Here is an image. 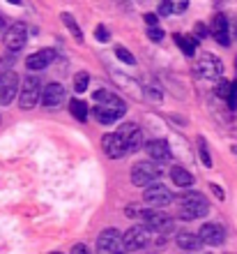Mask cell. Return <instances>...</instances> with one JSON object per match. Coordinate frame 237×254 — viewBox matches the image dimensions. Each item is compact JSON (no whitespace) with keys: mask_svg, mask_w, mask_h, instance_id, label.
Instances as JSON below:
<instances>
[{"mask_svg":"<svg viewBox=\"0 0 237 254\" xmlns=\"http://www.w3.org/2000/svg\"><path fill=\"white\" fill-rule=\"evenodd\" d=\"M60 19H62V23H65L67 28H69V33L76 37V42H83V33H81V28H79V23L74 21V16L69 12H62L60 14Z\"/></svg>","mask_w":237,"mask_h":254,"instance_id":"603a6c76","label":"cell"},{"mask_svg":"<svg viewBox=\"0 0 237 254\" xmlns=\"http://www.w3.org/2000/svg\"><path fill=\"white\" fill-rule=\"evenodd\" d=\"M26 40H28V28L26 23H12L7 28L5 33V47L9 51H21L26 47Z\"/></svg>","mask_w":237,"mask_h":254,"instance_id":"8fae6325","label":"cell"},{"mask_svg":"<svg viewBox=\"0 0 237 254\" xmlns=\"http://www.w3.org/2000/svg\"><path fill=\"white\" fill-rule=\"evenodd\" d=\"M5 30V19H2V14H0V33Z\"/></svg>","mask_w":237,"mask_h":254,"instance_id":"e575fe53","label":"cell"},{"mask_svg":"<svg viewBox=\"0 0 237 254\" xmlns=\"http://www.w3.org/2000/svg\"><path fill=\"white\" fill-rule=\"evenodd\" d=\"M210 210V203L200 192H187L180 196V217L182 220H198L205 217Z\"/></svg>","mask_w":237,"mask_h":254,"instance_id":"7a4b0ae2","label":"cell"},{"mask_svg":"<svg viewBox=\"0 0 237 254\" xmlns=\"http://www.w3.org/2000/svg\"><path fill=\"white\" fill-rule=\"evenodd\" d=\"M198 238L203 245H221L226 241V229L221 224H214V222H205L198 231Z\"/></svg>","mask_w":237,"mask_h":254,"instance_id":"4fadbf2b","label":"cell"},{"mask_svg":"<svg viewBox=\"0 0 237 254\" xmlns=\"http://www.w3.org/2000/svg\"><path fill=\"white\" fill-rule=\"evenodd\" d=\"M95 37H97L99 42H108V40H111V33L106 30V26H97V30H95Z\"/></svg>","mask_w":237,"mask_h":254,"instance_id":"f546056e","label":"cell"},{"mask_svg":"<svg viewBox=\"0 0 237 254\" xmlns=\"http://www.w3.org/2000/svg\"><path fill=\"white\" fill-rule=\"evenodd\" d=\"M189 0H161L159 2V14L161 16H171V14H180L185 12Z\"/></svg>","mask_w":237,"mask_h":254,"instance_id":"ffe728a7","label":"cell"},{"mask_svg":"<svg viewBox=\"0 0 237 254\" xmlns=\"http://www.w3.org/2000/svg\"><path fill=\"white\" fill-rule=\"evenodd\" d=\"M7 2H12V5H21V0H7Z\"/></svg>","mask_w":237,"mask_h":254,"instance_id":"d590c367","label":"cell"},{"mask_svg":"<svg viewBox=\"0 0 237 254\" xmlns=\"http://www.w3.org/2000/svg\"><path fill=\"white\" fill-rule=\"evenodd\" d=\"M233 35H235V40H237V21H235V28H233Z\"/></svg>","mask_w":237,"mask_h":254,"instance_id":"8d00e7d4","label":"cell"},{"mask_svg":"<svg viewBox=\"0 0 237 254\" xmlns=\"http://www.w3.org/2000/svg\"><path fill=\"white\" fill-rule=\"evenodd\" d=\"M145 150H147V155H150L152 160L157 162L159 167H161L164 162H171V157H173L168 143H166V141H159V139L147 141V143H145Z\"/></svg>","mask_w":237,"mask_h":254,"instance_id":"e0dca14e","label":"cell"},{"mask_svg":"<svg viewBox=\"0 0 237 254\" xmlns=\"http://www.w3.org/2000/svg\"><path fill=\"white\" fill-rule=\"evenodd\" d=\"M122 245H125V252H136V250H143L147 245V229L145 227H132L122 234Z\"/></svg>","mask_w":237,"mask_h":254,"instance_id":"30bf717a","label":"cell"},{"mask_svg":"<svg viewBox=\"0 0 237 254\" xmlns=\"http://www.w3.org/2000/svg\"><path fill=\"white\" fill-rule=\"evenodd\" d=\"M171 181L175 183L178 188H191V185H193V176H191L185 167H173L171 169Z\"/></svg>","mask_w":237,"mask_h":254,"instance_id":"44dd1931","label":"cell"},{"mask_svg":"<svg viewBox=\"0 0 237 254\" xmlns=\"http://www.w3.org/2000/svg\"><path fill=\"white\" fill-rule=\"evenodd\" d=\"M143 199H145V203H150V206H154V208H164V206H168V203H173V194L168 188H164L161 183H157V185H152V188L145 190Z\"/></svg>","mask_w":237,"mask_h":254,"instance_id":"7c38bea8","label":"cell"},{"mask_svg":"<svg viewBox=\"0 0 237 254\" xmlns=\"http://www.w3.org/2000/svg\"><path fill=\"white\" fill-rule=\"evenodd\" d=\"M175 42H178V47L185 51L187 56H193L196 54V40L193 37H185V35H175Z\"/></svg>","mask_w":237,"mask_h":254,"instance_id":"cb8c5ba5","label":"cell"},{"mask_svg":"<svg viewBox=\"0 0 237 254\" xmlns=\"http://www.w3.org/2000/svg\"><path fill=\"white\" fill-rule=\"evenodd\" d=\"M115 56H118L122 63H127V65H134V63H136V61H134V56L129 54L125 47H115Z\"/></svg>","mask_w":237,"mask_h":254,"instance_id":"4316f807","label":"cell"},{"mask_svg":"<svg viewBox=\"0 0 237 254\" xmlns=\"http://www.w3.org/2000/svg\"><path fill=\"white\" fill-rule=\"evenodd\" d=\"M196 74L203 79H219L224 74V63L219 61L217 56L212 54H203L196 63Z\"/></svg>","mask_w":237,"mask_h":254,"instance_id":"ba28073f","label":"cell"},{"mask_svg":"<svg viewBox=\"0 0 237 254\" xmlns=\"http://www.w3.org/2000/svg\"><path fill=\"white\" fill-rule=\"evenodd\" d=\"M69 114H72L76 121L86 123L88 121V104H83L81 100H72L69 102Z\"/></svg>","mask_w":237,"mask_h":254,"instance_id":"7402d4cb","label":"cell"},{"mask_svg":"<svg viewBox=\"0 0 237 254\" xmlns=\"http://www.w3.org/2000/svg\"><path fill=\"white\" fill-rule=\"evenodd\" d=\"M147 37H150L152 42H161L164 40V30H159L157 26H152V28H147Z\"/></svg>","mask_w":237,"mask_h":254,"instance_id":"f1b7e54d","label":"cell"},{"mask_svg":"<svg viewBox=\"0 0 237 254\" xmlns=\"http://www.w3.org/2000/svg\"><path fill=\"white\" fill-rule=\"evenodd\" d=\"M97 254H125L122 234L118 229H104L97 236Z\"/></svg>","mask_w":237,"mask_h":254,"instance_id":"5b68a950","label":"cell"},{"mask_svg":"<svg viewBox=\"0 0 237 254\" xmlns=\"http://www.w3.org/2000/svg\"><path fill=\"white\" fill-rule=\"evenodd\" d=\"M161 178V167L157 162H136L132 169V183L136 188H152Z\"/></svg>","mask_w":237,"mask_h":254,"instance_id":"277c9868","label":"cell"},{"mask_svg":"<svg viewBox=\"0 0 237 254\" xmlns=\"http://www.w3.org/2000/svg\"><path fill=\"white\" fill-rule=\"evenodd\" d=\"M212 192H214V194H217V196H219V199H224V190H221V188H219V185H212Z\"/></svg>","mask_w":237,"mask_h":254,"instance_id":"836d02e7","label":"cell"},{"mask_svg":"<svg viewBox=\"0 0 237 254\" xmlns=\"http://www.w3.org/2000/svg\"><path fill=\"white\" fill-rule=\"evenodd\" d=\"M42 100V81L40 76L35 74H28L26 79L21 81L19 86V107L23 111H30V109L37 107V102Z\"/></svg>","mask_w":237,"mask_h":254,"instance_id":"3957f363","label":"cell"},{"mask_svg":"<svg viewBox=\"0 0 237 254\" xmlns=\"http://www.w3.org/2000/svg\"><path fill=\"white\" fill-rule=\"evenodd\" d=\"M198 153H200V160H203L205 167H212V157H210V150H207V141H205V139H198Z\"/></svg>","mask_w":237,"mask_h":254,"instance_id":"484cf974","label":"cell"},{"mask_svg":"<svg viewBox=\"0 0 237 254\" xmlns=\"http://www.w3.org/2000/svg\"><path fill=\"white\" fill-rule=\"evenodd\" d=\"M120 139L125 141V148L127 153H136L143 148V132H141V127L136 123H125V125H120L118 129Z\"/></svg>","mask_w":237,"mask_h":254,"instance_id":"9c48e42d","label":"cell"},{"mask_svg":"<svg viewBox=\"0 0 237 254\" xmlns=\"http://www.w3.org/2000/svg\"><path fill=\"white\" fill-rule=\"evenodd\" d=\"M65 102V88L60 83H47L42 88V104L47 109H60V104Z\"/></svg>","mask_w":237,"mask_h":254,"instance_id":"5bb4252c","label":"cell"},{"mask_svg":"<svg viewBox=\"0 0 237 254\" xmlns=\"http://www.w3.org/2000/svg\"><path fill=\"white\" fill-rule=\"evenodd\" d=\"M88 83H90V74L88 72H76V76H74V90H76V93H86Z\"/></svg>","mask_w":237,"mask_h":254,"instance_id":"d4e9b609","label":"cell"},{"mask_svg":"<svg viewBox=\"0 0 237 254\" xmlns=\"http://www.w3.org/2000/svg\"><path fill=\"white\" fill-rule=\"evenodd\" d=\"M141 220H143L145 229H150V231H154V234H168L173 229V217L171 215L161 213V210H141Z\"/></svg>","mask_w":237,"mask_h":254,"instance_id":"8992f818","label":"cell"},{"mask_svg":"<svg viewBox=\"0 0 237 254\" xmlns=\"http://www.w3.org/2000/svg\"><path fill=\"white\" fill-rule=\"evenodd\" d=\"M2 72H5V69H2V61H0V74H2Z\"/></svg>","mask_w":237,"mask_h":254,"instance_id":"74e56055","label":"cell"},{"mask_svg":"<svg viewBox=\"0 0 237 254\" xmlns=\"http://www.w3.org/2000/svg\"><path fill=\"white\" fill-rule=\"evenodd\" d=\"M53 58H55L53 49H40V51H35L33 56L26 58V67L30 72H40V69H47V67L51 65Z\"/></svg>","mask_w":237,"mask_h":254,"instance_id":"2e32d148","label":"cell"},{"mask_svg":"<svg viewBox=\"0 0 237 254\" xmlns=\"http://www.w3.org/2000/svg\"><path fill=\"white\" fill-rule=\"evenodd\" d=\"M175 243H178V248L187 250V252H198V250L203 248V243H200L198 234H189V231L180 234L178 238H175Z\"/></svg>","mask_w":237,"mask_h":254,"instance_id":"d6986e66","label":"cell"},{"mask_svg":"<svg viewBox=\"0 0 237 254\" xmlns=\"http://www.w3.org/2000/svg\"><path fill=\"white\" fill-rule=\"evenodd\" d=\"M145 23H147V26H154V23H157V16H154V14H145Z\"/></svg>","mask_w":237,"mask_h":254,"instance_id":"d6a6232c","label":"cell"},{"mask_svg":"<svg viewBox=\"0 0 237 254\" xmlns=\"http://www.w3.org/2000/svg\"><path fill=\"white\" fill-rule=\"evenodd\" d=\"M212 35H214V40H217L221 47H228V44H231V28H228L226 14H217V16H214V21H212Z\"/></svg>","mask_w":237,"mask_h":254,"instance_id":"ac0fdd59","label":"cell"},{"mask_svg":"<svg viewBox=\"0 0 237 254\" xmlns=\"http://www.w3.org/2000/svg\"><path fill=\"white\" fill-rule=\"evenodd\" d=\"M101 148H104V153L113 160H120V157H125L127 155V148H125V141L120 139L118 132H111V134H104L101 136Z\"/></svg>","mask_w":237,"mask_h":254,"instance_id":"9a60e30c","label":"cell"},{"mask_svg":"<svg viewBox=\"0 0 237 254\" xmlns=\"http://www.w3.org/2000/svg\"><path fill=\"white\" fill-rule=\"evenodd\" d=\"M69 254H90V250H88V245H83V243H79V245H74L72 252Z\"/></svg>","mask_w":237,"mask_h":254,"instance_id":"1f68e13d","label":"cell"},{"mask_svg":"<svg viewBox=\"0 0 237 254\" xmlns=\"http://www.w3.org/2000/svg\"><path fill=\"white\" fill-rule=\"evenodd\" d=\"M217 95L219 97H224V100H228V95H231V83H228V81H219Z\"/></svg>","mask_w":237,"mask_h":254,"instance_id":"83f0119b","label":"cell"},{"mask_svg":"<svg viewBox=\"0 0 237 254\" xmlns=\"http://www.w3.org/2000/svg\"><path fill=\"white\" fill-rule=\"evenodd\" d=\"M193 33H196L198 40H203L205 35H207V28H205V23H196V28H193Z\"/></svg>","mask_w":237,"mask_h":254,"instance_id":"4dcf8cb0","label":"cell"},{"mask_svg":"<svg viewBox=\"0 0 237 254\" xmlns=\"http://www.w3.org/2000/svg\"><path fill=\"white\" fill-rule=\"evenodd\" d=\"M19 74L14 72V69H5V72L0 74V107H7V104H12L16 93H19Z\"/></svg>","mask_w":237,"mask_h":254,"instance_id":"52a82bcc","label":"cell"},{"mask_svg":"<svg viewBox=\"0 0 237 254\" xmlns=\"http://www.w3.org/2000/svg\"><path fill=\"white\" fill-rule=\"evenodd\" d=\"M51 254H62V252H51Z\"/></svg>","mask_w":237,"mask_h":254,"instance_id":"f35d334b","label":"cell"},{"mask_svg":"<svg viewBox=\"0 0 237 254\" xmlns=\"http://www.w3.org/2000/svg\"><path fill=\"white\" fill-rule=\"evenodd\" d=\"M235 109H237V107H235Z\"/></svg>","mask_w":237,"mask_h":254,"instance_id":"ab89813d","label":"cell"},{"mask_svg":"<svg viewBox=\"0 0 237 254\" xmlns=\"http://www.w3.org/2000/svg\"><path fill=\"white\" fill-rule=\"evenodd\" d=\"M95 102H97V104H95L93 114L101 125H111V123H115L118 118H122L127 111L125 102L120 100V97H115L113 93H108V90H97V93H95Z\"/></svg>","mask_w":237,"mask_h":254,"instance_id":"6da1fadb","label":"cell"}]
</instances>
